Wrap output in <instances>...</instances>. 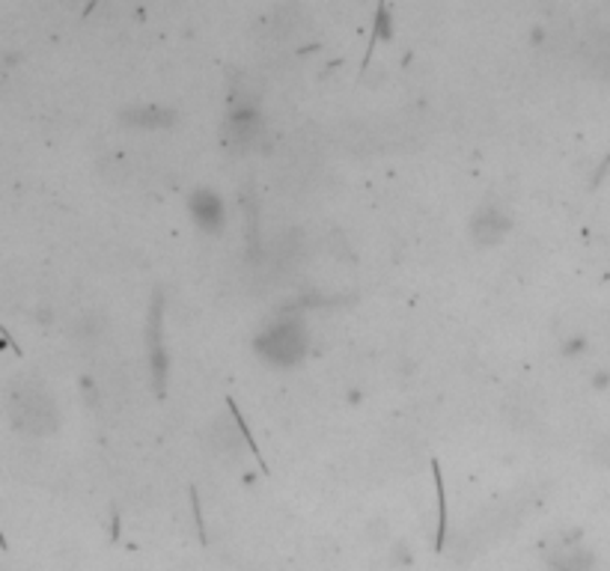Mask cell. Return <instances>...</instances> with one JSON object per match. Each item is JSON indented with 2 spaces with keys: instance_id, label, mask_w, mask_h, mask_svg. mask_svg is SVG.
Masks as SVG:
<instances>
[{
  "instance_id": "cell-1",
  "label": "cell",
  "mask_w": 610,
  "mask_h": 571,
  "mask_svg": "<svg viewBox=\"0 0 610 571\" xmlns=\"http://www.w3.org/2000/svg\"><path fill=\"white\" fill-rule=\"evenodd\" d=\"M191 208H194V217H197L200 224L206 226V230H217V226H221V221H224V212H221V200L212 197V194H206V191L194 197Z\"/></svg>"
}]
</instances>
